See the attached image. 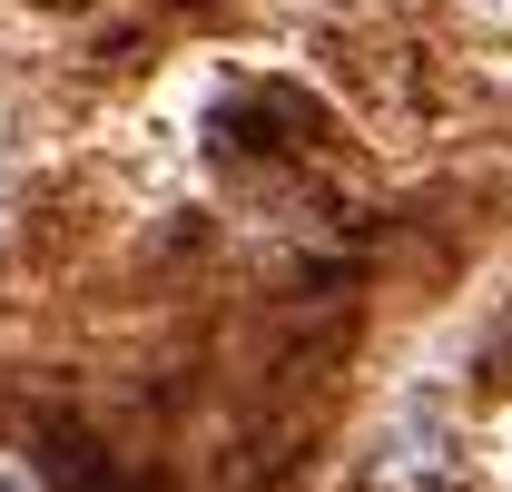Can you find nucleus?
Wrapping results in <instances>:
<instances>
[{
  "mask_svg": "<svg viewBox=\"0 0 512 492\" xmlns=\"http://www.w3.org/2000/svg\"><path fill=\"white\" fill-rule=\"evenodd\" d=\"M375 483H453V433L444 414H404L394 424V443H384Z\"/></svg>",
  "mask_w": 512,
  "mask_h": 492,
  "instance_id": "obj_1",
  "label": "nucleus"
},
{
  "mask_svg": "<svg viewBox=\"0 0 512 492\" xmlns=\"http://www.w3.org/2000/svg\"><path fill=\"white\" fill-rule=\"evenodd\" d=\"M0 492H50V463L30 443H0Z\"/></svg>",
  "mask_w": 512,
  "mask_h": 492,
  "instance_id": "obj_2",
  "label": "nucleus"
}]
</instances>
